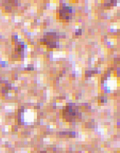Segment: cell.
Segmentation results:
<instances>
[{
	"mask_svg": "<svg viewBox=\"0 0 120 153\" xmlns=\"http://www.w3.org/2000/svg\"><path fill=\"white\" fill-rule=\"evenodd\" d=\"M63 118L66 122H75L82 118V113L79 107L73 103H68L63 110Z\"/></svg>",
	"mask_w": 120,
	"mask_h": 153,
	"instance_id": "6da1fadb",
	"label": "cell"
},
{
	"mask_svg": "<svg viewBox=\"0 0 120 153\" xmlns=\"http://www.w3.org/2000/svg\"><path fill=\"white\" fill-rule=\"evenodd\" d=\"M15 52L16 53L17 56H20L23 53L24 51V45L21 42H16L15 43Z\"/></svg>",
	"mask_w": 120,
	"mask_h": 153,
	"instance_id": "277c9868",
	"label": "cell"
},
{
	"mask_svg": "<svg viewBox=\"0 0 120 153\" xmlns=\"http://www.w3.org/2000/svg\"><path fill=\"white\" fill-rule=\"evenodd\" d=\"M56 16H57V19L61 22H69L72 18V7L66 6V5L60 6L59 8H58Z\"/></svg>",
	"mask_w": 120,
	"mask_h": 153,
	"instance_id": "7a4b0ae2",
	"label": "cell"
},
{
	"mask_svg": "<svg viewBox=\"0 0 120 153\" xmlns=\"http://www.w3.org/2000/svg\"><path fill=\"white\" fill-rule=\"evenodd\" d=\"M59 37H60V35L56 33H47L45 34L44 37L41 39L40 42L49 49L56 48L58 47L56 39H59Z\"/></svg>",
	"mask_w": 120,
	"mask_h": 153,
	"instance_id": "3957f363",
	"label": "cell"
}]
</instances>
